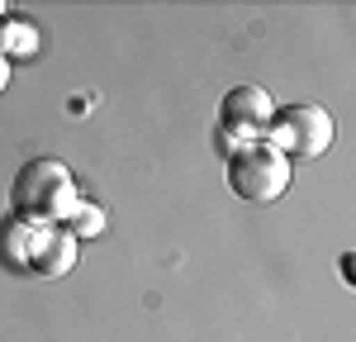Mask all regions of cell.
<instances>
[{
  "label": "cell",
  "mask_w": 356,
  "mask_h": 342,
  "mask_svg": "<svg viewBox=\"0 0 356 342\" xmlns=\"http://www.w3.org/2000/svg\"><path fill=\"white\" fill-rule=\"evenodd\" d=\"M15 209L24 214V219H62V214H76L81 204H76V186H72V176L62 162L53 157H38V162H29L19 176H15Z\"/></svg>",
  "instance_id": "cell-1"
},
{
  "label": "cell",
  "mask_w": 356,
  "mask_h": 342,
  "mask_svg": "<svg viewBox=\"0 0 356 342\" xmlns=\"http://www.w3.org/2000/svg\"><path fill=\"white\" fill-rule=\"evenodd\" d=\"M228 186H233L238 200L271 204L290 186V157L275 152L271 142H247L238 152H228Z\"/></svg>",
  "instance_id": "cell-2"
},
{
  "label": "cell",
  "mask_w": 356,
  "mask_h": 342,
  "mask_svg": "<svg viewBox=\"0 0 356 342\" xmlns=\"http://www.w3.org/2000/svg\"><path fill=\"white\" fill-rule=\"evenodd\" d=\"M271 147L285 157H318L332 147V114L318 105H285L271 119Z\"/></svg>",
  "instance_id": "cell-3"
},
{
  "label": "cell",
  "mask_w": 356,
  "mask_h": 342,
  "mask_svg": "<svg viewBox=\"0 0 356 342\" xmlns=\"http://www.w3.org/2000/svg\"><path fill=\"white\" fill-rule=\"evenodd\" d=\"M223 133H238V129H271L275 119V105L271 95L261 90V86H233L228 95H223Z\"/></svg>",
  "instance_id": "cell-4"
},
{
  "label": "cell",
  "mask_w": 356,
  "mask_h": 342,
  "mask_svg": "<svg viewBox=\"0 0 356 342\" xmlns=\"http://www.w3.org/2000/svg\"><path fill=\"white\" fill-rule=\"evenodd\" d=\"M10 72H15V67H10V53L0 48V95H5V86H10Z\"/></svg>",
  "instance_id": "cell-5"
}]
</instances>
